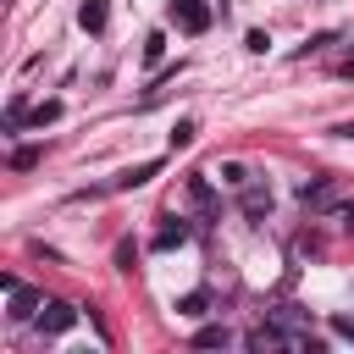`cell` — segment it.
<instances>
[{"instance_id":"cell-4","label":"cell","mask_w":354,"mask_h":354,"mask_svg":"<svg viewBox=\"0 0 354 354\" xmlns=\"http://www.w3.org/2000/svg\"><path fill=\"white\" fill-rule=\"evenodd\" d=\"M171 11H177V22H183L188 33H205V28H210V6H205V0H171Z\"/></svg>"},{"instance_id":"cell-1","label":"cell","mask_w":354,"mask_h":354,"mask_svg":"<svg viewBox=\"0 0 354 354\" xmlns=\"http://www.w3.org/2000/svg\"><path fill=\"white\" fill-rule=\"evenodd\" d=\"M0 288L11 293V321H33V315H39V304H44V299H39L33 288H22L17 277H0Z\"/></svg>"},{"instance_id":"cell-20","label":"cell","mask_w":354,"mask_h":354,"mask_svg":"<svg viewBox=\"0 0 354 354\" xmlns=\"http://www.w3.org/2000/svg\"><path fill=\"white\" fill-rule=\"evenodd\" d=\"M343 72H348V77H354V55H348V61H343Z\"/></svg>"},{"instance_id":"cell-11","label":"cell","mask_w":354,"mask_h":354,"mask_svg":"<svg viewBox=\"0 0 354 354\" xmlns=\"http://www.w3.org/2000/svg\"><path fill=\"white\" fill-rule=\"evenodd\" d=\"M227 343H232L227 326H199V332H194V348H227Z\"/></svg>"},{"instance_id":"cell-16","label":"cell","mask_w":354,"mask_h":354,"mask_svg":"<svg viewBox=\"0 0 354 354\" xmlns=\"http://www.w3.org/2000/svg\"><path fill=\"white\" fill-rule=\"evenodd\" d=\"M160 50H166V33H149V39H144V61L155 66V61H160Z\"/></svg>"},{"instance_id":"cell-19","label":"cell","mask_w":354,"mask_h":354,"mask_svg":"<svg viewBox=\"0 0 354 354\" xmlns=\"http://www.w3.org/2000/svg\"><path fill=\"white\" fill-rule=\"evenodd\" d=\"M337 138H354V122H343V127H337Z\"/></svg>"},{"instance_id":"cell-13","label":"cell","mask_w":354,"mask_h":354,"mask_svg":"<svg viewBox=\"0 0 354 354\" xmlns=\"http://www.w3.org/2000/svg\"><path fill=\"white\" fill-rule=\"evenodd\" d=\"M221 183H232V188H243L249 177H243V160H221V171H216Z\"/></svg>"},{"instance_id":"cell-14","label":"cell","mask_w":354,"mask_h":354,"mask_svg":"<svg viewBox=\"0 0 354 354\" xmlns=\"http://www.w3.org/2000/svg\"><path fill=\"white\" fill-rule=\"evenodd\" d=\"M326 216H332L337 227H348V232H354V199H337V205H332Z\"/></svg>"},{"instance_id":"cell-5","label":"cell","mask_w":354,"mask_h":354,"mask_svg":"<svg viewBox=\"0 0 354 354\" xmlns=\"http://www.w3.org/2000/svg\"><path fill=\"white\" fill-rule=\"evenodd\" d=\"M238 205H243V216H249V221H260V216L271 210V188H266V183H243Z\"/></svg>"},{"instance_id":"cell-2","label":"cell","mask_w":354,"mask_h":354,"mask_svg":"<svg viewBox=\"0 0 354 354\" xmlns=\"http://www.w3.org/2000/svg\"><path fill=\"white\" fill-rule=\"evenodd\" d=\"M299 199H304L310 210H321V216H326V210H332L343 194H337V183H326V177H310V183H299Z\"/></svg>"},{"instance_id":"cell-6","label":"cell","mask_w":354,"mask_h":354,"mask_svg":"<svg viewBox=\"0 0 354 354\" xmlns=\"http://www.w3.org/2000/svg\"><path fill=\"white\" fill-rule=\"evenodd\" d=\"M105 17H111V0H83V6H77L83 33H105Z\"/></svg>"},{"instance_id":"cell-17","label":"cell","mask_w":354,"mask_h":354,"mask_svg":"<svg viewBox=\"0 0 354 354\" xmlns=\"http://www.w3.org/2000/svg\"><path fill=\"white\" fill-rule=\"evenodd\" d=\"M11 166H17V171H28V166H39V149H33V144H28V149H17V155H11Z\"/></svg>"},{"instance_id":"cell-8","label":"cell","mask_w":354,"mask_h":354,"mask_svg":"<svg viewBox=\"0 0 354 354\" xmlns=\"http://www.w3.org/2000/svg\"><path fill=\"white\" fill-rule=\"evenodd\" d=\"M188 205L199 216H216V194H210V177H188Z\"/></svg>"},{"instance_id":"cell-12","label":"cell","mask_w":354,"mask_h":354,"mask_svg":"<svg viewBox=\"0 0 354 354\" xmlns=\"http://www.w3.org/2000/svg\"><path fill=\"white\" fill-rule=\"evenodd\" d=\"M55 116H61V105H55V100H44V105H33V111H28V122H33V127H44V122H55Z\"/></svg>"},{"instance_id":"cell-9","label":"cell","mask_w":354,"mask_h":354,"mask_svg":"<svg viewBox=\"0 0 354 354\" xmlns=\"http://www.w3.org/2000/svg\"><path fill=\"white\" fill-rule=\"evenodd\" d=\"M188 232H194V227L177 216V221H166V227L155 232V249H177V243H188Z\"/></svg>"},{"instance_id":"cell-3","label":"cell","mask_w":354,"mask_h":354,"mask_svg":"<svg viewBox=\"0 0 354 354\" xmlns=\"http://www.w3.org/2000/svg\"><path fill=\"white\" fill-rule=\"evenodd\" d=\"M33 321H39V332H50V337H55V332H66V326L77 321V310H72V304H61V299H44Z\"/></svg>"},{"instance_id":"cell-7","label":"cell","mask_w":354,"mask_h":354,"mask_svg":"<svg viewBox=\"0 0 354 354\" xmlns=\"http://www.w3.org/2000/svg\"><path fill=\"white\" fill-rule=\"evenodd\" d=\"M155 171H160V160H138V166H127L122 177H111V188H144Z\"/></svg>"},{"instance_id":"cell-10","label":"cell","mask_w":354,"mask_h":354,"mask_svg":"<svg viewBox=\"0 0 354 354\" xmlns=\"http://www.w3.org/2000/svg\"><path fill=\"white\" fill-rule=\"evenodd\" d=\"M205 310H210V293H205V288H194V293L177 299V315H188V321H199Z\"/></svg>"},{"instance_id":"cell-18","label":"cell","mask_w":354,"mask_h":354,"mask_svg":"<svg viewBox=\"0 0 354 354\" xmlns=\"http://www.w3.org/2000/svg\"><path fill=\"white\" fill-rule=\"evenodd\" d=\"M332 332H337V337H348V343H354V315H332Z\"/></svg>"},{"instance_id":"cell-15","label":"cell","mask_w":354,"mask_h":354,"mask_svg":"<svg viewBox=\"0 0 354 354\" xmlns=\"http://www.w3.org/2000/svg\"><path fill=\"white\" fill-rule=\"evenodd\" d=\"M194 133H199L194 122H177V127H171V149H188V144H194Z\"/></svg>"}]
</instances>
